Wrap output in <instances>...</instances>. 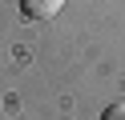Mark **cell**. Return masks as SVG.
<instances>
[{
	"instance_id": "1",
	"label": "cell",
	"mask_w": 125,
	"mask_h": 120,
	"mask_svg": "<svg viewBox=\"0 0 125 120\" xmlns=\"http://www.w3.org/2000/svg\"><path fill=\"white\" fill-rule=\"evenodd\" d=\"M61 8H65V0H20V12L28 20H52Z\"/></svg>"
},
{
	"instance_id": "2",
	"label": "cell",
	"mask_w": 125,
	"mask_h": 120,
	"mask_svg": "<svg viewBox=\"0 0 125 120\" xmlns=\"http://www.w3.org/2000/svg\"><path fill=\"white\" fill-rule=\"evenodd\" d=\"M101 120H125V100H117V104H109V108L101 112Z\"/></svg>"
}]
</instances>
